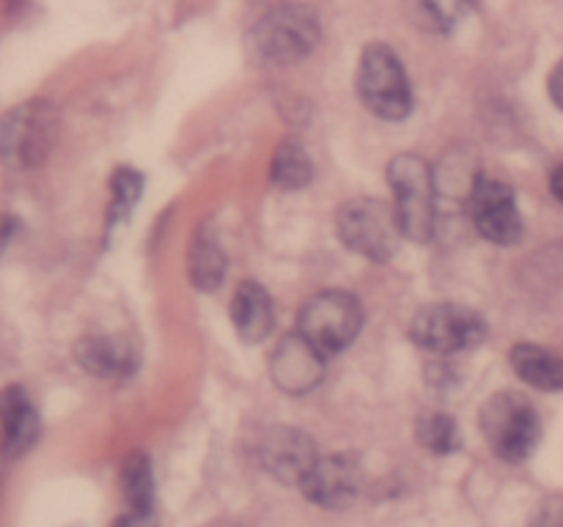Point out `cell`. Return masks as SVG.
Segmentation results:
<instances>
[{"mask_svg":"<svg viewBox=\"0 0 563 527\" xmlns=\"http://www.w3.org/2000/svg\"><path fill=\"white\" fill-rule=\"evenodd\" d=\"M388 181L394 190V212L401 236L412 242H429L438 223V190L427 159L418 154H399L388 165Z\"/></svg>","mask_w":563,"mask_h":527,"instance_id":"obj_1","label":"cell"},{"mask_svg":"<svg viewBox=\"0 0 563 527\" xmlns=\"http://www.w3.org/2000/svg\"><path fill=\"white\" fill-rule=\"evenodd\" d=\"M478 417H482L478 423L493 453L509 464L526 461L542 439V421H539L537 406L515 390L495 393L482 406Z\"/></svg>","mask_w":563,"mask_h":527,"instance_id":"obj_2","label":"cell"},{"mask_svg":"<svg viewBox=\"0 0 563 527\" xmlns=\"http://www.w3.org/2000/svg\"><path fill=\"white\" fill-rule=\"evenodd\" d=\"M363 327L361 300L350 291H319L302 305L297 333L328 360L357 338Z\"/></svg>","mask_w":563,"mask_h":527,"instance_id":"obj_3","label":"cell"},{"mask_svg":"<svg viewBox=\"0 0 563 527\" xmlns=\"http://www.w3.org/2000/svg\"><path fill=\"white\" fill-rule=\"evenodd\" d=\"M357 93L374 115L385 121H401L412 110V91L399 55L383 42L363 49L357 69Z\"/></svg>","mask_w":563,"mask_h":527,"instance_id":"obj_4","label":"cell"},{"mask_svg":"<svg viewBox=\"0 0 563 527\" xmlns=\"http://www.w3.org/2000/svg\"><path fill=\"white\" fill-rule=\"evenodd\" d=\"M317 44L319 20L308 5H275L253 27V47L269 64H297Z\"/></svg>","mask_w":563,"mask_h":527,"instance_id":"obj_5","label":"cell"},{"mask_svg":"<svg viewBox=\"0 0 563 527\" xmlns=\"http://www.w3.org/2000/svg\"><path fill=\"white\" fill-rule=\"evenodd\" d=\"M410 338L434 355H454L473 349L487 338V322L473 307L456 302H438L416 313Z\"/></svg>","mask_w":563,"mask_h":527,"instance_id":"obj_6","label":"cell"},{"mask_svg":"<svg viewBox=\"0 0 563 527\" xmlns=\"http://www.w3.org/2000/svg\"><path fill=\"white\" fill-rule=\"evenodd\" d=\"M341 242L350 250L372 258V261H388L399 245V223L394 209L385 206L374 198H352L339 209L335 217Z\"/></svg>","mask_w":563,"mask_h":527,"instance_id":"obj_7","label":"cell"},{"mask_svg":"<svg viewBox=\"0 0 563 527\" xmlns=\"http://www.w3.org/2000/svg\"><path fill=\"white\" fill-rule=\"evenodd\" d=\"M471 217L478 234L495 245H515L522 236V217L515 190L489 176H478L471 187Z\"/></svg>","mask_w":563,"mask_h":527,"instance_id":"obj_8","label":"cell"},{"mask_svg":"<svg viewBox=\"0 0 563 527\" xmlns=\"http://www.w3.org/2000/svg\"><path fill=\"white\" fill-rule=\"evenodd\" d=\"M300 486L302 494L319 508H344L357 497L363 486L361 464L350 453L319 456Z\"/></svg>","mask_w":563,"mask_h":527,"instance_id":"obj_9","label":"cell"},{"mask_svg":"<svg viewBox=\"0 0 563 527\" xmlns=\"http://www.w3.org/2000/svg\"><path fill=\"white\" fill-rule=\"evenodd\" d=\"M258 459H262L264 470L278 478L280 483L300 486L319 456L308 434L289 426H275L264 431L262 442H258Z\"/></svg>","mask_w":563,"mask_h":527,"instance_id":"obj_10","label":"cell"},{"mask_svg":"<svg viewBox=\"0 0 563 527\" xmlns=\"http://www.w3.org/2000/svg\"><path fill=\"white\" fill-rule=\"evenodd\" d=\"M275 384L289 395H302L313 390L322 379L324 357L302 338L300 333L289 335L275 346V355L269 360Z\"/></svg>","mask_w":563,"mask_h":527,"instance_id":"obj_11","label":"cell"},{"mask_svg":"<svg viewBox=\"0 0 563 527\" xmlns=\"http://www.w3.org/2000/svg\"><path fill=\"white\" fill-rule=\"evenodd\" d=\"M231 318H234L236 335L247 344H258L269 335L275 324V307L273 296L264 291V285L245 280L240 289L234 291L231 300Z\"/></svg>","mask_w":563,"mask_h":527,"instance_id":"obj_12","label":"cell"},{"mask_svg":"<svg viewBox=\"0 0 563 527\" xmlns=\"http://www.w3.org/2000/svg\"><path fill=\"white\" fill-rule=\"evenodd\" d=\"M0 412H3V453L5 459L25 453L38 434V417L33 410L31 399L22 388L9 384L0 399Z\"/></svg>","mask_w":563,"mask_h":527,"instance_id":"obj_13","label":"cell"},{"mask_svg":"<svg viewBox=\"0 0 563 527\" xmlns=\"http://www.w3.org/2000/svg\"><path fill=\"white\" fill-rule=\"evenodd\" d=\"M75 357L86 371L97 373V377H119V373H130L135 368L132 346L119 338H104V335L82 338L77 344Z\"/></svg>","mask_w":563,"mask_h":527,"instance_id":"obj_14","label":"cell"},{"mask_svg":"<svg viewBox=\"0 0 563 527\" xmlns=\"http://www.w3.org/2000/svg\"><path fill=\"white\" fill-rule=\"evenodd\" d=\"M511 368L531 388L563 390V360L544 346L517 344L511 349Z\"/></svg>","mask_w":563,"mask_h":527,"instance_id":"obj_15","label":"cell"},{"mask_svg":"<svg viewBox=\"0 0 563 527\" xmlns=\"http://www.w3.org/2000/svg\"><path fill=\"white\" fill-rule=\"evenodd\" d=\"M190 280L196 289L214 291L225 278V256L207 228L198 231L190 245Z\"/></svg>","mask_w":563,"mask_h":527,"instance_id":"obj_16","label":"cell"},{"mask_svg":"<svg viewBox=\"0 0 563 527\" xmlns=\"http://www.w3.org/2000/svg\"><path fill=\"white\" fill-rule=\"evenodd\" d=\"M313 173V165L308 159L306 148L297 141L280 143L273 159V181L280 190H297V187L308 184Z\"/></svg>","mask_w":563,"mask_h":527,"instance_id":"obj_17","label":"cell"},{"mask_svg":"<svg viewBox=\"0 0 563 527\" xmlns=\"http://www.w3.org/2000/svg\"><path fill=\"white\" fill-rule=\"evenodd\" d=\"M124 494L126 503H130L132 514L135 516H146L152 511L154 503V475H152V464L143 453H135L126 459L124 464Z\"/></svg>","mask_w":563,"mask_h":527,"instance_id":"obj_18","label":"cell"},{"mask_svg":"<svg viewBox=\"0 0 563 527\" xmlns=\"http://www.w3.org/2000/svg\"><path fill=\"white\" fill-rule=\"evenodd\" d=\"M416 439L432 453H451L460 448V434H456L454 417L445 412H427L416 421Z\"/></svg>","mask_w":563,"mask_h":527,"instance_id":"obj_19","label":"cell"},{"mask_svg":"<svg viewBox=\"0 0 563 527\" xmlns=\"http://www.w3.org/2000/svg\"><path fill=\"white\" fill-rule=\"evenodd\" d=\"M141 190H143V179H141V173H137V170H130V168L115 170V176H113V195H115L113 212L115 214L130 212V209L137 203V195H141Z\"/></svg>","mask_w":563,"mask_h":527,"instance_id":"obj_20","label":"cell"},{"mask_svg":"<svg viewBox=\"0 0 563 527\" xmlns=\"http://www.w3.org/2000/svg\"><path fill=\"white\" fill-rule=\"evenodd\" d=\"M548 88H550V97H553V102L563 110V60H559V66H555L553 75H550Z\"/></svg>","mask_w":563,"mask_h":527,"instance_id":"obj_21","label":"cell"},{"mask_svg":"<svg viewBox=\"0 0 563 527\" xmlns=\"http://www.w3.org/2000/svg\"><path fill=\"white\" fill-rule=\"evenodd\" d=\"M550 187H553V195H555V201H559L561 206H563V162L559 165V168H555L553 179H550Z\"/></svg>","mask_w":563,"mask_h":527,"instance_id":"obj_22","label":"cell"}]
</instances>
